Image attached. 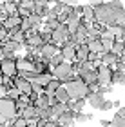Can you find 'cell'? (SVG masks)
<instances>
[{
	"mask_svg": "<svg viewBox=\"0 0 125 127\" xmlns=\"http://www.w3.org/2000/svg\"><path fill=\"white\" fill-rule=\"evenodd\" d=\"M9 2H13V4H16V5H18V4L22 2V0H9Z\"/></svg>",
	"mask_w": 125,
	"mask_h": 127,
	"instance_id": "obj_49",
	"label": "cell"
},
{
	"mask_svg": "<svg viewBox=\"0 0 125 127\" xmlns=\"http://www.w3.org/2000/svg\"><path fill=\"white\" fill-rule=\"evenodd\" d=\"M116 38H111V36H100V42H101V47H103V53L107 51H112V44H114Z\"/></svg>",
	"mask_w": 125,
	"mask_h": 127,
	"instance_id": "obj_28",
	"label": "cell"
},
{
	"mask_svg": "<svg viewBox=\"0 0 125 127\" xmlns=\"http://www.w3.org/2000/svg\"><path fill=\"white\" fill-rule=\"evenodd\" d=\"M54 2H62L65 5H78V0H54Z\"/></svg>",
	"mask_w": 125,
	"mask_h": 127,
	"instance_id": "obj_39",
	"label": "cell"
},
{
	"mask_svg": "<svg viewBox=\"0 0 125 127\" xmlns=\"http://www.w3.org/2000/svg\"><path fill=\"white\" fill-rule=\"evenodd\" d=\"M80 24H82V16L78 15V13L69 15V18H67V22H65V26H67V29H69L71 34L76 33V29H78V26H80Z\"/></svg>",
	"mask_w": 125,
	"mask_h": 127,
	"instance_id": "obj_13",
	"label": "cell"
},
{
	"mask_svg": "<svg viewBox=\"0 0 125 127\" xmlns=\"http://www.w3.org/2000/svg\"><path fill=\"white\" fill-rule=\"evenodd\" d=\"M4 2H9V0H2V4H4Z\"/></svg>",
	"mask_w": 125,
	"mask_h": 127,
	"instance_id": "obj_53",
	"label": "cell"
},
{
	"mask_svg": "<svg viewBox=\"0 0 125 127\" xmlns=\"http://www.w3.org/2000/svg\"><path fill=\"white\" fill-rule=\"evenodd\" d=\"M112 84L125 85V71L123 69H112Z\"/></svg>",
	"mask_w": 125,
	"mask_h": 127,
	"instance_id": "obj_23",
	"label": "cell"
},
{
	"mask_svg": "<svg viewBox=\"0 0 125 127\" xmlns=\"http://www.w3.org/2000/svg\"><path fill=\"white\" fill-rule=\"evenodd\" d=\"M20 5H24V7H29L31 11L35 9V0H22Z\"/></svg>",
	"mask_w": 125,
	"mask_h": 127,
	"instance_id": "obj_37",
	"label": "cell"
},
{
	"mask_svg": "<svg viewBox=\"0 0 125 127\" xmlns=\"http://www.w3.org/2000/svg\"><path fill=\"white\" fill-rule=\"evenodd\" d=\"M85 100H87V103L93 109H100L101 103L105 102V96L101 95V93H98V91H93V93H89L87 96H85Z\"/></svg>",
	"mask_w": 125,
	"mask_h": 127,
	"instance_id": "obj_11",
	"label": "cell"
},
{
	"mask_svg": "<svg viewBox=\"0 0 125 127\" xmlns=\"http://www.w3.org/2000/svg\"><path fill=\"white\" fill-rule=\"evenodd\" d=\"M20 116H24L25 120H35V118H38L36 116V107L33 105V103H29L27 107H24L20 111Z\"/></svg>",
	"mask_w": 125,
	"mask_h": 127,
	"instance_id": "obj_21",
	"label": "cell"
},
{
	"mask_svg": "<svg viewBox=\"0 0 125 127\" xmlns=\"http://www.w3.org/2000/svg\"><path fill=\"white\" fill-rule=\"evenodd\" d=\"M56 53H60V45H56L54 42H45L40 49V58L44 62H49Z\"/></svg>",
	"mask_w": 125,
	"mask_h": 127,
	"instance_id": "obj_8",
	"label": "cell"
},
{
	"mask_svg": "<svg viewBox=\"0 0 125 127\" xmlns=\"http://www.w3.org/2000/svg\"><path fill=\"white\" fill-rule=\"evenodd\" d=\"M64 7H65V4H62V2H54V5L51 7V13H53V15H60L62 11H64Z\"/></svg>",
	"mask_w": 125,
	"mask_h": 127,
	"instance_id": "obj_33",
	"label": "cell"
},
{
	"mask_svg": "<svg viewBox=\"0 0 125 127\" xmlns=\"http://www.w3.org/2000/svg\"><path fill=\"white\" fill-rule=\"evenodd\" d=\"M76 45L78 44H75V42H73V38H71L65 45H62V47H60V55L64 56L65 62H76Z\"/></svg>",
	"mask_w": 125,
	"mask_h": 127,
	"instance_id": "obj_7",
	"label": "cell"
},
{
	"mask_svg": "<svg viewBox=\"0 0 125 127\" xmlns=\"http://www.w3.org/2000/svg\"><path fill=\"white\" fill-rule=\"evenodd\" d=\"M5 124H7V120H5V118L2 116V114H0V127H4Z\"/></svg>",
	"mask_w": 125,
	"mask_h": 127,
	"instance_id": "obj_46",
	"label": "cell"
},
{
	"mask_svg": "<svg viewBox=\"0 0 125 127\" xmlns=\"http://www.w3.org/2000/svg\"><path fill=\"white\" fill-rule=\"evenodd\" d=\"M118 114H120V116H123V118H125V105H122L120 109H118Z\"/></svg>",
	"mask_w": 125,
	"mask_h": 127,
	"instance_id": "obj_45",
	"label": "cell"
},
{
	"mask_svg": "<svg viewBox=\"0 0 125 127\" xmlns=\"http://www.w3.org/2000/svg\"><path fill=\"white\" fill-rule=\"evenodd\" d=\"M89 45L87 42H83V44H78L76 45V62H83V60H87L89 58Z\"/></svg>",
	"mask_w": 125,
	"mask_h": 127,
	"instance_id": "obj_14",
	"label": "cell"
},
{
	"mask_svg": "<svg viewBox=\"0 0 125 127\" xmlns=\"http://www.w3.org/2000/svg\"><path fill=\"white\" fill-rule=\"evenodd\" d=\"M51 80H53V73L51 71H45V73H38V76H36V82L42 85V87H45Z\"/></svg>",
	"mask_w": 125,
	"mask_h": 127,
	"instance_id": "obj_24",
	"label": "cell"
},
{
	"mask_svg": "<svg viewBox=\"0 0 125 127\" xmlns=\"http://www.w3.org/2000/svg\"><path fill=\"white\" fill-rule=\"evenodd\" d=\"M47 127H54V124H51V125H47Z\"/></svg>",
	"mask_w": 125,
	"mask_h": 127,
	"instance_id": "obj_52",
	"label": "cell"
},
{
	"mask_svg": "<svg viewBox=\"0 0 125 127\" xmlns=\"http://www.w3.org/2000/svg\"><path fill=\"white\" fill-rule=\"evenodd\" d=\"M96 74H98V85H112V67L100 64L96 67Z\"/></svg>",
	"mask_w": 125,
	"mask_h": 127,
	"instance_id": "obj_6",
	"label": "cell"
},
{
	"mask_svg": "<svg viewBox=\"0 0 125 127\" xmlns=\"http://www.w3.org/2000/svg\"><path fill=\"white\" fill-rule=\"evenodd\" d=\"M54 96L58 98V102H64V103H65V102H69V95H67V91H65V87H64V84H62L60 87L54 91Z\"/></svg>",
	"mask_w": 125,
	"mask_h": 127,
	"instance_id": "obj_27",
	"label": "cell"
},
{
	"mask_svg": "<svg viewBox=\"0 0 125 127\" xmlns=\"http://www.w3.org/2000/svg\"><path fill=\"white\" fill-rule=\"evenodd\" d=\"M13 82H15V87L20 91V95H31L33 93V87H31V82L25 80L24 76H20L16 73V76H13Z\"/></svg>",
	"mask_w": 125,
	"mask_h": 127,
	"instance_id": "obj_10",
	"label": "cell"
},
{
	"mask_svg": "<svg viewBox=\"0 0 125 127\" xmlns=\"http://www.w3.org/2000/svg\"><path fill=\"white\" fill-rule=\"evenodd\" d=\"M87 45H89V51L91 53H103V47H101V42L100 38H87Z\"/></svg>",
	"mask_w": 125,
	"mask_h": 127,
	"instance_id": "obj_19",
	"label": "cell"
},
{
	"mask_svg": "<svg viewBox=\"0 0 125 127\" xmlns=\"http://www.w3.org/2000/svg\"><path fill=\"white\" fill-rule=\"evenodd\" d=\"M31 103V98H29V95H20L18 96V100H16V111H18V114H20V111L24 107H27Z\"/></svg>",
	"mask_w": 125,
	"mask_h": 127,
	"instance_id": "obj_25",
	"label": "cell"
},
{
	"mask_svg": "<svg viewBox=\"0 0 125 127\" xmlns=\"http://www.w3.org/2000/svg\"><path fill=\"white\" fill-rule=\"evenodd\" d=\"M2 47H4V40L0 38V49H2Z\"/></svg>",
	"mask_w": 125,
	"mask_h": 127,
	"instance_id": "obj_51",
	"label": "cell"
},
{
	"mask_svg": "<svg viewBox=\"0 0 125 127\" xmlns=\"http://www.w3.org/2000/svg\"><path fill=\"white\" fill-rule=\"evenodd\" d=\"M123 47H125L123 40H114V44H112V53H116L118 56H120L123 53Z\"/></svg>",
	"mask_w": 125,
	"mask_h": 127,
	"instance_id": "obj_32",
	"label": "cell"
},
{
	"mask_svg": "<svg viewBox=\"0 0 125 127\" xmlns=\"http://www.w3.org/2000/svg\"><path fill=\"white\" fill-rule=\"evenodd\" d=\"M62 62H64V56H62L60 53H56V55L53 56V58H51V60L47 62V64H49V69H54L56 65H60Z\"/></svg>",
	"mask_w": 125,
	"mask_h": 127,
	"instance_id": "obj_30",
	"label": "cell"
},
{
	"mask_svg": "<svg viewBox=\"0 0 125 127\" xmlns=\"http://www.w3.org/2000/svg\"><path fill=\"white\" fill-rule=\"evenodd\" d=\"M100 58H101V64H105V65H114V64L118 62V58H120V56H118L116 53H112V51H107V53H101L100 55Z\"/></svg>",
	"mask_w": 125,
	"mask_h": 127,
	"instance_id": "obj_15",
	"label": "cell"
},
{
	"mask_svg": "<svg viewBox=\"0 0 125 127\" xmlns=\"http://www.w3.org/2000/svg\"><path fill=\"white\" fill-rule=\"evenodd\" d=\"M51 73H53V76L56 80H60V82H67L69 78L75 76V71H73V64L71 62H62L60 65H56L54 69H51Z\"/></svg>",
	"mask_w": 125,
	"mask_h": 127,
	"instance_id": "obj_4",
	"label": "cell"
},
{
	"mask_svg": "<svg viewBox=\"0 0 125 127\" xmlns=\"http://www.w3.org/2000/svg\"><path fill=\"white\" fill-rule=\"evenodd\" d=\"M111 109H112V102H109V100H105L103 103H101L100 111H111Z\"/></svg>",
	"mask_w": 125,
	"mask_h": 127,
	"instance_id": "obj_38",
	"label": "cell"
},
{
	"mask_svg": "<svg viewBox=\"0 0 125 127\" xmlns=\"http://www.w3.org/2000/svg\"><path fill=\"white\" fill-rule=\"evenodd\" d=\"M0 5H2V0H0Z\"/></svg>",
	"mask_w": 125,
	"mask_h": 127,
	"instance_id": "obj_54",
	"label": "cell"
},
{
	"mask_svg": "<svg viewBox=\"0 0 125 127\" xmlns=\"http://www.w3.org/2000/svg\"><path fill=\"white\" fill-rule=\"evenodd\" d=\"M4 96H7V89L4 85H0V98H4Z\"/></svg>",
	"mask_w": 125,
	"mask_h": 127,
	"instance_id": "obj_42",
	"label": "cell"
},
{
	"mask_svg": "<svg viewBox=\"0 0 125 127\" xmlns=\"http://www.w3.org/2000/svg\"><path fill=\"white\" fill-rule=\"evenodd\" d=\"M2 80H4V73H2V69H0V85H2Z\"/></svg>",
	"mask_w": 125,
	"mask_h": 127,
	"instance_id": "obj_48",
	"label": "cell"
},
{
	"mask_svg": "<svg viewBox=\"0 0 125 127\" xmlns=\"http://www.w3.org/2000/svg\"><path fill=\"white\" fill-rule=\"evenodd\" d=\"M101 4H103V0H91V5H93V7H98Z\"/></svg>",
	"mask_w": 125,
	"mask_h": 127,
	"instance_id": "obj_41",
	"label": "cell"
},
{
	"mask_svg": "<svg viewBox=\"0 0 125 127\" xmlns=\"http://www.w3.org/2000/svg\"><path fill=\"white\" fill-rule=\"evenodd\" d=\"M4 27L5 29H13V27H20V24H22V16H5L4 18Z\"/></svg>",
	"mask_w": 125,
	"mask_h": 127,
	"instance_id": "obj_16",
	"label": "cell"
},
{
	"mask_svg": "<svg viewBox=\"0 0 125 127\" xmlns=\"http://www.w3.org/2000/svg\"><path fill=\"white\" fill-rule=\"evenodd\" d=\"M60 85H62V82H60V80H56V78L53 76V80H51V82H49V84H47V85L44 87V91H45L47 95H54V91L58 89Z\"/></svg>",
	"mask_w": 125,
	"mask_h": 127,
	"instance_id": "obj_26",
	"label": "cell"
},
{
	"mask_svg": "<svg viewBox=\"0 0 125 127\" xmlns=\"http://www.w3.org/2000/svg\"><path fill=\"white\" fill-rule=\"evenodd\" d=\"M36 116L40 120H51V118H53V107H51V105L36 107Z\"/></svg>",
	"mask_w": 125,
	"mask_h": 127,
	"instance_id": "obj_18",
	"label": "cell"
},
{
	"mask_svg": "<svg viewBox=\"0 0 125 127\" xmlns=\"http://www.w3.org/2000/svg\"><path fill=\"white\" fill-rule=\"evenodd\" d=\"M31 13H33V11H31L29 7H24V5H20V4H18V16L25 18V16H29Z\"/></svg>",
	"mask_w": 125,
	"mask_h": 127,
	"instance_id": "obj_35",
	"label": "cell"
},
{
	"mask_svg": "<svg viewBox=\"0 0 125 127\" xmlns=\"http://www.w3.org/2000/svg\"><path fill=\"white\" fill-rule=\"evenodd\" d=\"M118 11L120 9H114L111 4L103 2L101 5L94 7V20L103 24V26H114V24H118Z\"/></svg>",
	"mask_w": 125,
	"mask_h": 127,
	"instance_id": "obj_1",
	"label": "cell"
},
{
	"mask_svg": "<svg viewBox=\"0 0 125 127\" xmlns=\"http://www.w3.org/2000/svg\"><path fill=\"white\" fill-rule=\"evenodd\" d=\"M89 120H93V114H91V113H83V111L75 113V122L83 124V122H89Z\"/></svg>",
	"mask_w": 125,
	"mask_h": 127,
	"instance_id": "obj_29",
	"label": "cell"
},
{
	"mask_svg": "<svg viewBox=\"0 0 125 127\" xmlns=\"http://www.w3.org/2000/svg\"><path fill=\"white\" fill-rule=\"evenodd\" d=\"M40 38L44 40V42H51V29H47V27L40 29Z\"/></svg>",
	"mask_w": 125,
	"mask_h": 127,
	"instance_id": "obj_34",
	"label": "cell"
},
{
	"mask_svg": "<svg viewBox=\"0 0 125 127\" xmlns=\"http://www.w3.org/2000/svg\"><path fill=\"white\" fill-rule=\"evenodd\" d=\"M64 87L69 95V100H78V98H85L89 95V85L83 82L80 76H73L67 82H64Z\"/></svg>",
	"mask_w": 125,
	"mask_h": 127,
	"instance_id": "obj_2",
	"label": "cell"
},
{
	"mask_svg": "<svg viewBox=\"0 0 125 127\" xmlns=\"http://www.w3.org/2000/svg\"><path fill=\"white\" fill-rule=\"evenodd\" d=\"M122 105H123V103H122L120 100H114V102H112V107H116V109H120Z\"/></svg>",
	"mask_w": 125,
	"mask_h": 127,
	"instance_id": "obj_44",
	"label": "cell"
},
{
	"mask_svg": "<svg viewBox=\"0 0 125 127\" xmlns=\"http://www.w3.org/2000/svg\"><path fill=\"white\" fill-rule=\"evenodd\" d=\"M27 20H29V26H31V29H36V31H40V26H42V16H40V15H36V13H31L29 16H27Z\"/></svg>",
	"mask_w": 125,
	"mask_h": 127,
	"instance_id": "obj_22",
	"label": "cell"
},
{
	"mask_svg": "<svg viewBox=\"0 0 125 127\" xmlns=\"http://www.w3.org/2000/svg\"><path fill=\"white\" fill-rule=\"evenodd\" d=\"M120 60H122V62H125V47H123V53L120 55Z\"/></svg>",
	"mask_w": 125,
	"mask_h": 127,
	"instance_id": "obj_47",
	"label": "cell"
},
{
	"mask_svg": "<svg viewBox=\"0 0 125 127\" xmlns=\"http://www.w3.org/2000/svg\"><path fill=\"white\" fill-rule=\"evenodd\" d=\"M7 96H9V98H13V100H18L20 91L16 89V87H11V89H7Z\"/></svg>",
	"mask_w": 125,
	"mask_h": 127,
	"instance_id": "obj_36",
	"label": "cell"
},
{
	"mask_svg": "<svg viewBox=\"0 0 125 127\" xmlns=\"http://www.w3.org/2000/svg\"><path fill=\"white\" fill-rule=\"evenodd\" d=\"M69 40H71V33H69V29H67L65 24H60L56 29L51 31V42H54L56 45H60V47L65 45Z\"/></svg>",
	"mask_w": 125,
	"mask_h": 127,
	"instance_id": "obj_5",
	"label": "cell"
},
{
	"mask_svg": "<svg viewBox=\"0 0 125 127\" xmlns=\"http://www.w3.org/2000/svg\"><path fill=\"white\" fill-rule=\"evenodd\" d=\"M4 58V49H0V60Z\"/></svg>",
	"mask_w": 125,
	"mask_h": 127,
	"instance_id": "obj_50",
	"label": "cell"
},
{
	"mask_svg": "<svg viewBox=\"0 0 125 127\" xmlns=\"http://www.w3.org/2000/svg\"><path fill=\"white\" fill-rule=\"evenodd\" d=\"M15 62H16V69H18V71H35V69H33V62L27 60L25 56L24 58H16Z\"/></svg>",
	"mask_w": 125,
	"mask_h": 127,
	"instance_id": "obj_20",
	"label": "cell"
},
{
	"mask_svg": "<svg viewBox=\"0 0 125 127\" xmlns=\"http://www.w3.org/2000/svg\"><path fill=\"white\" fill-rule=\"evenodd\" d=\"M111 127H125V118L120 116V114H114V118L111 120Z\"/></svg>",
	"mask_w": 125,
	"mask_h": 127,
	"instance_id": "obj_31",
	"label": "cell"
},
{
	"mask_svg": "<svg viewBox=\"0 0 125 127\" xmlns=\"http://www.w3.org/2000/svg\"><path fill=\"white\" fill-rule=\"evenodd\" d=\"M100 125L101 127H111V122L109 120H100Z\"/></svg>",
	"mask_w": 125,
	"mask_h": 127,
	"instance_id": "obj_43",
	"label": "cell"
},
{
	"mask_svg": "<svg viewBox=\"0 0 125 127\" xmlns=\"http://www.w3.org/2000/svg\"><path fill=\"white\" fill-rule=\"evenodd\" d=\"M109 4H111L114 9H122V7H123V5H122V0H111Z\"/></svg>",
	"mask_w": 125,
	"mask_h": 127,
	"instance_id": "obj_40",
	"label": "cell"
},
{
	"mask_svg": "<svg viewBox=\"0 0 125 127\" xmlns=\"http://www.w3.org/2000/svg\"><path fill=\"white\" fill-rule=\"evenodd\" d=\"M65 103H67V109H73L75 113H78V111H82V109L85 107L87 100H85V98H78V100H69Z\"/></svg>",
	"mask_w": 125,
	"mask_h": 127,
	"instance_id": "obj_17",
	"label": "cell"
},
{
	"mask_svg": "<svg viewBox=\"0 0 125 127\" xmlns=\"http://www.w3.org/2000/svg\"><path fill=\"white\" fill-rule=\"evenodd\" d=\"M78 76H80V78H82L87 85H91V84H98V74H96V69H89V71H80V73H78Z\"/></svg>",
	"mask_w": 125,
	"mask_h": 127,
	"instance_id": "obj_12",
	"label": "cell"
},
{
	"mask_svg": "<svg viewBox=\"0 0 125 127\" xmlns=\"http://www.w3.org/2000/svg\"><path fill=\"white\" fill-rule=\"evenodd\" d=\"M16 58H2L0 60V69H2L4 76H16V73H18V69H16Z\"/></svg>",
	"mask_w": 125,
	"mask_h": 127,
	"instance_id": "obj_9",
	"label": "cell"
},
{
	"mask_svg": "<svg viewBox=\"0 0 125 127\" xmlns=\"http://www.w3.org/2000/svg\"><path fill=\"white\" fill-rule=\"evenodd\" d=\"M0 114H2L7 122H11V120L18 114V111H16V100H13V98H9V96L0 98Z\"/></svg>",
	"mask_w": 125,
	"mask_h": 127,
	"instance_id": "obj_3",
	"label": "cell"
}]
</instances>
